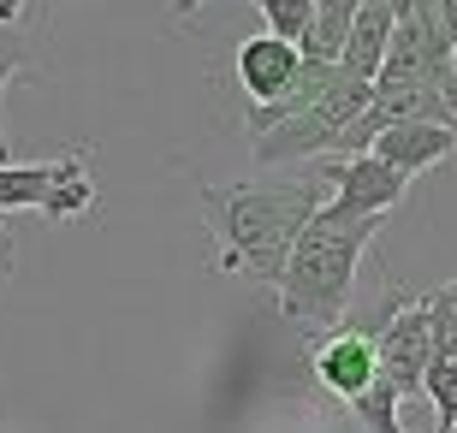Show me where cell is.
I'll list each match as a JSON object with an SVG mask.
<instances>
[{
    "label": "cell",
    "instance_id": "cell-20",
    "mask_svg": "<svg viewBox=\"0 0 457 433\" xmlns=\"http://www.w3.org/2000/svg\"><path fill=\"white\" fill-rule=\"evenodd\" d=\"M18 6L24 0H0V24H18Z\"/></svg>",
    "mask_w": 457,
    "mask_h": 433
},
{
    "label": "cell",
    "instance_id": "cell-6",
    "mask_svg": "<svg viewBox=\"0 0 457 433\" xmlns=\"http://www.w3.org/2000/svg\"><path fill=\"white\" fill-rule=\"evenodd\" d=\"M309 362H315V380H321L333 398L356 404L374 386V374H380V362H374V327H339L327 345L309 350Z\"/></svg>",
    "mask_w": 457,
    "mask_h": 433
},
{
    "label": "cell",
    "instance_id": "cell-13",
    "mask_svg": "<svg viewBox=\"0 0 457 433\" xmlns=\"http://www.w3.org/2000/svg\"><path fill=\"white\" fill-rule=\"evenodd\" d=\"M398 410H404V398H398L380 374H374V386L351 404V416H356V428H362V433H410L404 421H398Z\"/></svg>",
    "mask_w": 457,
    "mask_h": 433
},
{
    "label": "cell",
    "instance_id": "cell-5",
    "mask_svg": "<svg viewBox=\"0 0 457 433\" xmlns=\"http://www.w3.org/2000/svg\"><path fill=\"white\" fill-rule=\"evenodd\" d=\"M315 179L327 184V208H333V214H356V220L362 214H392L410 190L404 172H392L386 161H374L369 149L315 161Z\"/></svg>",
    "mask_w": 457,
    "mask_h": 433
},
{
    "label": "cell",
    "instance_id": "cell-7",
    "mask_svg": "<svg viewBox=\"0 0 457 433\" xmlns=\"http://www.w3.org/2000/svg\"><path fill=\"white\" fill-rule=\"evenodd\" d=\"M369 154L386 161L392 172H404V179H422L428 167H440L445 154H457V131L452 125H386L369 143Z\"/></svg>",
    "mask_w": 457,
    "mask_h": 433
},
{
    "label": "cell",
    "instance_id": "cell-3",
    "mask_svg": "<svg viewBox=\"0 0 457 433\" xmlns=\"http://www.w3.org/2000/svg\"><path fill=\"white\" fill-rule=\"evenodd\" d=\"M380 232V214H333V208H315V220L303 226L297 250H291L286 273L273 285L279 297V315L297 321V327H333V321L351 309L356 291V267H362V250Z\"/></svg>",
    "mask_w": 457,
    "mask_h": 433
},
{
    "label": "cell",
    "instance_id": "cell-2",
    "mask_svg": "<svg viewBox=\"0 0 457 433\" xmlns=\"http://www.w3.org/2000/svg\"><path fill=\"white\" fill-rule=\"evenodd\" d=\"M374 84H362L356 71H345L339 60L333 66H315L303 60V71L291 78L286 96H273L244 113V131H250V154L262 167H286V161H327L339 154L345 131H351L362 107H369Z\"/></svg>",
    "mask_w": 457,
    "mask_h": 433
},
{
    "label": "cell",
    "instance_id": "cell-19",
    "mask_svg": "<svg viewBox=\"0 0 457 433\" xmlns=\"http://www.w3.org/2000/svg\"><path fill=\"white\" fill-rule=\"evenodd\" d=\"M386 6H392V18H404V12H428L434 0H386Z\"/></svg>",
    "mask_w": 457,
    "mask_h": 433
},
{
    "label": "cell",
    "instance_id": "cell-1",
    "mask_svg": "<svg viewBox=\"0 0 457 433\" xmlns=\"http://www.w3.org/2000/svg\"><path fill=\"white\" fill-rule=\"evenodd\" d=\"M327 202V184L315 172L297 179H250V184H203V220L214 232V267L255 285H279L291 250L315 208Z\"/></svg>",
    "mask_w": 457,
    "mask_h": 433
},
{
    "label": "cell",
    "instance_id": "cell-14",
    "mask_svg": "<svg viewBox=\"0 0 457 433\" xmlns=\"http://www.w3.org/2000/svg\"><path fill=\"white\" fill-rule=\"evenodd\" d=\"M255 12L268 18V36H279V42H303L309 24H315V0H255Z\"/></svg>",
    "mask_w": 457,
    "mask_h": 433
},
{
    "label": "cell",
    "instance_id": "cell-18",
    "mask_svg": "<svg viewBox=\"0 0 457 433\" xmlns=\"http://www.w3.org/2000/svg\"><path fill=\"white\" fill-rule=\"evenodd\" d=\"M12 267H18V237L0 226V291H6V279H12Z\"/></svg>",
    "mask_w": 457,
    "mask_h": 433
},
{
    "label": "cell",
    "instance_id": "cell-8",
    "mask_svg": "<svg viewBox=\"0 0 457 433\" xmlns=\"http://www.w3.org/2000/svg\"><path fill=\"white\" fill-rule=\"evenodd\" d=\"M303 71V54H297V42H279V36H250L244 48H237V84H244V96L262 107V101L286 96L291 78Z\"/></svg>",
    "mask_w": 457,
    "mask_h": 433
},
{
    "label": "cell",
    "instance_id": "cell-4",
    "mask_svg": "<svg viewBox=\"0 0 457 433\" xmlns=\"http://www.w3.org/2000/svg\"><path fill=\"white\" fill-rule=\"evenodd\" d=\"M369 327H374V362H380V380H386L398 398H416V392H422V374L434 368V338H428L422 297L392 291Z\"/></svg>",
    "mask_w": 457,
    "mask_h": 433
},
{
    "label": "cell",
    "instance_id": "cell-9",
    "mask_svg": "<svg viewBox=\"0 0 457 433\" xmlns=\"http://www.w3.org/2000/svg\"><path fill=\"white\" fill-rule=\"evenodd\" d=\"M96 149L89 143H78V149H66L60 161H54V179H48V202H42V220H54V226H71V220H84L89 208H96Z\"/></svg>",
    "mask_w": 457,
    "mask_h": 433
},
{
    "label": "cell",
    "instance_id": "cell-16",
    "mask_svg": "<svg viewBox=\"0 0 457 433\" xmlns=\"http://www.w3.org/2000/svg\"><path fill=\"white\" fill-rule=\"evenodd\" d=\"M30 66V36L18 30V24H0V96H6V84H12L18 71ZM12 161V149H6V131H0V167Z\"/></svg>",
    "mask_w": 457,
    "mask_h": 433
},
{
    "label": "cell",
    "instance_id": "cell-10",
    "mask_svg": "<svg viewBox=\"0 0 457 433\" xmlns=\"http://www.w3.org/2000/svg\"><path fill=\"white\" fill-rule=\"evenodd\" d=\"M356 12H362V0H315V24H309V36L297 42V48H303V60L333 66V60L345 54V42H351Z\"/></svg>",
    "mask_w": 457,
    "mask_h": 433
},
{
    "label": "cell",
    "instance_id": "cell-21",
    "mask_svg": "<svg viewBox=\"0 0 457 433\" xmlns=\"http://www.w3.org/2000/svg\"><path fill=\"white\" fill-rule=\"evenodd\" d=\"M196 6H203V0H172V18H190Z\"/></svg>",
    "mask_w": 457,
    "mask_h": 433
},
{
    "label": "cell",
    "instance_id": "cell-15",
    "mask_svg": "<svg viewBox=\"0 0 457 433\" xmlns=\"http://www.w3.org/2000/svg\"><path fill=\"white\" fill-rule=\"evenodd\" d=\"M422 392H428V404H434V416H440L434 433H457V362H434L422 374Z\"/></svg>",
    "mask_w": 457,
    "mask_h": 433
},
{
    "label": "cell",
    "instance_id": "cell-17",
    "mask_svg": "<svg viewBox=\"0 0 457 433\" xmlns=\"http://www.w3.org/2000/svg\"><path fill=\"white\" fill-rule=\"evenodd\" d=\"M434 24H440V36L452 42V54H457V0H434Z\"/></svg>",
    "mask_w": 457,
    "mask_h": 433
},
{
    "label": "cell",
    "instance_id": "cell-11",
    "mask_svg": "<svg viewBox=\"0 0 457 433\" xmlns=\"http://www.w3.org/2000/svg\"><path fill=\"white\" fill-rule=\"evenodd\" d=\"M48 179H54V161H30V167L6 161V167H0V214H24V208L42 214V202H48Z\"/></svg>",
    "mask_w": 457,
    "mask_h": 433
},
{
    "label": "cell",
    "instance_id": "cell-12",
    "mask_svg": "<svg viewBox=\"0 0 457 433\" xmlns=\"http://www.w3.org/2000/svg\"><path fill=\"white\" fill-rule=\"evenodd\" d=\"M428 338H434V362H457V279L422 297Z\"/></svg>",
    "mask_w": 457,
    "mask_h": 433
}]
</instances>
